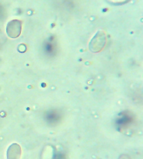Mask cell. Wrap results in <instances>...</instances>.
<instances>
[{"label":"cell","mask_w":143,"mask_h":159,"mask_svg":"<svg viewBox=\"0 0 143 159\" xmlns=\"http://www.w3.org/2000/svg\"><path fill=\"white\" fill-rule=\"evenodd\" d=\"M6 32L9 37L16 38L20 35L21 32V23L18 20L9 22L6 27Z\"/></svg>","instance_id":"cell-2"},{"label":"cell","mask_w":143,"mask_h":159,"mask_svg":"<svg viewBox=\"0 0 143 159\" xmlns=\"http://www.w3.org/2000/svg\"><path fill=\"white\" fill-rule=\"evenodd\" d=\"M106 44V35L102 32H98L89 43L91 51L97 53L102 50Z\"/></svg>","instance_id":"cell-1"}]
</instances>
